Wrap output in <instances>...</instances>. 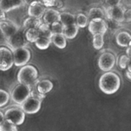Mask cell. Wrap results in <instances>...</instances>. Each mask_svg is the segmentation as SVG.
Masks as SVG:
<instances>
[{"label":"cell","mask_w":131,"mask_h":131,"mask_svg":"<svg viewBox=\"0 0 131 131\" xmlns=\"http://www.w3.org/2000/svg\"><path fill=\"white\" fill-rule=\"evenodd\" d=\"M121 85V79L119 76L112 71L105 72L99 80V87L100 90L107 94L111 95L116 93Z\"/></svg>","instance_id":"cell-1"},{"label":"cell","mask_w":131,"mask_h":131,"mask_svg":"<svg viewBox=\"0 0 131 131\" xmlns=\"http://www.w3.org/2000/svg\"><path fill=\"white\" fill-rule=\"evenodd\" d=\"M39 77V72L37 69L32 65H25L19 70L17 74V80L19 83L25 84L32 86L36 84Z\"/></svg>","instance_id":"cell-2"},{"label":"cell","mask_w":131,"mask_h":131,"mask_svg":"<svg viewBox=\"0 0 131 131\" xmlns=\"http://www.w3.org/2000/svg\"><path fill=\"white\" fill-rule=\"evenodd\" d=\"M31 86L19 83L13 90L10 96L14 103L21 105L31 95Z\"/></svg>","instance_id":"cell-3"},{"label":"cell","mask_w":131,"mask_h":131,"mask_svg":"<svg viewBox=\"0 0 131 131\" xmlns=\"http://www.w3.org/2000/svg\"><path fill=\"white\" fill-rule=\"evenodd\" d=\"M21 109L27 114H34L39 111L41 108V99L31 93V95L20 105Z\"/></svg>","instance_id":"cell-4"},{"label":"cell","mask_w":131,"mask_h":131,"mask_svg":"<svg viewBox=\"0 0 131 131\" xmlns=\"http://www.w3.org/2000/svg\"><path fill=\"white\" fill-rule=\"evenodd\" d=\"M13 65V51L6 46H0V70L7 71Z\"/></svg>","instance_id":"cell-5"},{"label":"cell","mask_w":131,"mask_h":131,"mask_svg":"<svg viewBox=\"0 0 131 131\" xmlns=\"http://www.w3.org/2000/svg\"><path fill=\"white\" fill-rule=\"evenodd\" d=\"M116 63V58L112 52H103L98 59L99 68L103 72L111 71Z\"/></svg>","instance_id":"cell-6"},{"label":"cell","mask_w":131,"mask_h":131,"mask_svg":"<svg viewBox=\"0 0 131 131\" xmlns=\"http://www.w3.org/2000/svg\"><path fill=\"white\" fill-rule=\"evenodd\" d=\"M13 51L14 65L18 67H22L26 65L31 59V52L26 47H20Z\"/></svg>","instance_id":"cell-7"},{"label":"cell","mask_w":131,"mask_h":131,"mask_svg":"<svg viewBox=\"0 0 131 131\" xmlns=\"http://www.w3.org/2000/svg\"><path fill=\"white\" fill-rule=\"evenodd\" d=\"M5 119L18 126L23 123L26 118V113L19 107H13L7 110L4 114Z\"/></svg>","instance_id":"cell-8"},{"label":"cell","mask_w":131,"mask_h":131,"mask_svg":"<svg viewBox=\"0 0 131 131\" xmlns=\"http://www.w3.org/2000/svg\"><path fill=\"white\" fill-rule=\"evenodd\" d=\"M9 49L13 50L20 47H26L28 44V41L25 36V31L23 29H19L12 37L7 39Z\"/></svg>","instance_id":"cell-9"},{"label":"cell","mask_w":131,"mask_h":131,"mask_svg":"<svg viewBox=\"0 0 131 131\" xmlns=\"http://www.w3.org/2000/svg\"><path fill=\"white\" fill-rule=\"evenodd\" d=\"M104 10H105L106 19L114 20L119 23L124 22L125 9L121 5L113 6V7H106Z\"/></svg>","instance_id":"cell-10"},{"label":"cell","mask_w":131,"mask_h":131,"mask_svg":"<svg viewBox=\"0 0 131 131\" xmlns=\"http://www.w3.org/2000/svg\"><path fill=\"white\" fill-rule=\"evenodd\" d=\"M88 29L92 35L103 34L104 35L108 30L106 20L104 19H93L89 21Z\"/></svg>","instance_id":"cell-11"},{"label":"cell","mask_w":131,"mask_h":131,"mask_svg":"<svg viewBox=\"0 0 131 131\" xmlns=\"http://www.w3.org/2000/svg\"><path fill=\"white\" fill-rule=\"evenodd\" d=\"M20 28L15 23L7 21L6 19L0 21V32H2L3 36L7 39L12 37Z\"/></svg>","instance_id":"cell-12"},{"label":"cell","mask_w":131,"mask_h":131,"mask_svg":"<svg viewBox=\"0 0 131 131\" xmlns=\"http://www.w3.org/2000/svg\"><path fill=\"white\" fill-rule=\"evenodd\" d=\"M47 8L41 3L40 0L32 3L28 7V15L31 17L41 19Z\"/></svg>","instance_id":"cell-13"},{"label":"cell","mask_w":131,"mask_h":131,"mask_svg":"<svg viewBox=\"0 0 131 131\" xmlns=\"http://www.w3.org/2000/svg\"><path fill=\"white\" fill-rule=\"evenodd\" d=\"M60 13L55 9L47 8L42 16V21L43 23L49 26L56 22H59Z\"/></svg>","instance_id":"cell-14"},{"label":"cell","mask_w":131,"mask_h":131,"mask_svg":"<svg viewBox=\"0 0 131 131\" xmlns=\"http://www.w3.org/2000/svg\"><path fill=\"white\" fill-rule=\"evenodd\" d=\"M23 4V0H0V8L5 13L17 9Z\"/></svg>","instance_id":"cell-15"},{"label":"cell","mask_w":131,"mask_h":131,"mask_svg":"<svg viewBox=\"0 0 131 131\" xmlns=\"http://www.w3.org/2000/svg\"><path fill=\"white\" fill-rule=\"evenodd\" d=\"M37 92L41 95H45L50 92L53 88V83L49 80L45 79L36 83V84Z\"/></svg>","instance_id":"cell-16"},{"label":"cell","mask_w":131,"mask_h":131,"mask_svg":"<svg viewBox=\"0 0 131 131\" xmlns=\"http://www.w3.org/2000/svg\"><path fill=\"white\" fill-rule=\"evenodd\" d=\"M131 41V34L127 31H119L116 36V42L121 47H127Z\"/></svg>","instance_id":"cell-17"},{"label":"cell","mask_w":131,"mask_h":131,"mask_svg":"<svg viewBox=\"0 0 131 131\" xmlns=\"http://www.w3.org/2000/svg\"><path fill=\"white\" fill-rule=\"evenodd\" d=\"M59 22L62 24L63 27L76 24V16L68 12L60 13Z\"/></svg>","instance_id":"cell-18"},{"label":"cell","mask_w":131,"mask_h":131,"mask_svg":"<svg viewBox=\"0 0 131 131\" xmlns=\"http://www.w3.org/2000/svg\"><path fill=\"white\" fill-rule=\"evenodd\" d=\"M51 41L54 44L55 46H56L59 49H64L67 46V38L64 36L62 33H56L52 34L51 37Z\"/></svg>","instance_id":"cell-19"},{"label":"cell","mask_w":131,"mask_h":131,"mask_svg":"<svg viewBox=\"0 0 131 131\" xmlns=\"http://www.w3.org/2000/svg\"><path fill=\"white\" fill-rule=\"evenodd\" d=\"M79 29L80 28L77 26V24L64 26L62 34L67 38V39H73L77 36Z\"/></svg>","instance_id":"cell-20"},{"label":"cell","mask_w":131,"mask_h":131,"mask_svg":"<svg viewBox=\"0 0 131 131\" xmlns=\"http://www.w3.org/2000/svg\"><path fill=\"white\" fill-rule=\"evenodd\" d=\"M42 23V21L41 19L29 16V18L25 19V21L23 22V29L24 30L30 29V28H37V29H39V27L40 26V25Z\"/></svg>","instance_id":"cell-21"},{"label":"cell","mask_w":131,"mask_h":131,"mask_svg":"<svg viewBox=\"0 0 131 131\" xmlns=\"http://www.w3.org/2000/svg\"><path fill=\"white\" fill-rule=\"evenodd\" d=\"M87 16L90 20L93 19H105V10L100 7H93L89 10Z\"/></svg>","instance_id":"cell-22"},{"label":"cell","mask_w":131,"mask_h":131,"mask_svg":"<svg viewBox=\"0 0 131 131\" xmlns=\"http://www.w3.org/2000/svg\"><path fill=\"white\" fill-rule=\"evenodd\" d=\"M25 31V36L28 42L35 43L37 39L39 36V30L37 28H30Z\"/></svg>","instance_id":"cell-23"},{"label":"cell","mask_w":131,"mask_h":131,"mask_svg":"<svg viewBox=\"0 0 131 131\" xmlns=\"http://www.w3.org/2000/svg\"><path fill=\"white\" fill-rule=\"evenodd\" d=\"M104 45V35L94 34L93 35V46L96 50H100Z\"/></svg>","instance_id":"cell-24"},{"label":"cell","mask_w":131,"mask_h":131,"mask_svg":"<svg viewBox=\"0 0 131 131\" xmlns=\"http://www.w3.org/2000/svg\"><path fill=\"white\" fill-rule=\"evenodd\" d=\"M89 18L84 13H78L76 16V24L79 28H85L88 26Z\"/></svg>","instance_id":"cell-25"},{"label":"cell","mask_w":131,"mask_h":131,"mask_svg":"<svg viewBox=\"0 0 131 131\" xmlns=\"http://www.w3.org/2000/svg\"><path fill=\"white\" fill-rule=\"evenodd\" d=\"M130 59L131 58L129 57L126 54H123L119 56L118 59L116 60V63L120 69L125 70V69H126L127 66L129 65V63L130 62Z\"/></svg>","instance_id":"cell-26"},{"label":"cell","mask_w":131,"mask_h":131,"mask_svg":"<svg viewBox=\"0 0 131 131\" xmlns=\"http://www.w3.org/2000/svg\"><path fill=\"white\" fill-rule=\"evenodd\" d=\"M0 131H18L16 125L5 119L0 124Z\"/></svg>","instance_id":"cell-27"},{"label":"cell","mask_w":131,"mask_h":131,"mask_svg":"<svg viewBox=\"0 0 131 131\" xmlns=\"http://www.w3.org/2000/svg\"><path fill=\"white\" fill-rule=\"evenodd\" d=\"M9 99H10L9 93L4 90L0 89V108L5 106L9 103Z\"/></svg>","instance_id":"cell-28"},{"label":"cell","mask_w":131,"mask_h":131,"mask_svg":"<svg viewBox=\"0 0 131 131\" xmlns=\"http://www.w3.org/2000/svg\"><path fill=\"white\" fill-rule=\"evenodd\" d=\"M49 29L50 31L52 32V34H56V33H62L63 32V26L60 22H56L53 23L52 24L49 25Z\"/></svg>","instance_id":"cell-29"},{"label":"cell","mask_w":131,"mask_h":131,"mask_svg":"<svg viewBox=\"0 0 131 131\" xmlns=\"http://www.w3.org/2000/svg\"><path fill=\"white\" fill-rule=\"evenodd\" d=\"M40 1L46 8H60V6H62V3L59 1V0H40Z\"/></svg>","instance_id":"cell-30"},{"label":"cell","mask_w":131,"mask_h":131,"mask_svg":"<svg viewBox=\"0 0 131 131\" xmlns=\"http://www.w3.org/2000/svg\"><path fill=\"white\" fill-rule=\"evenodd\" d=\"M122 0H105L106 7H113L121 5Z\"/></svg>","instance_id":"cell-31"},{"label":"cell","mask_w":131,"mask_h":131,"mask_svg":"<svg viewBox=\"0 0 131 131\" xmlns=\"http://www.w3.org/2000/svg\"><path fill=\"white\" fill-rule=\"evenodd\" d=\"M124 22L126 23L131 22V8L124 10Z\"/></svg>","instance_id":"cell-32"},{"label":"cell","mask_w":131,"mask_h":131,"mask_svg":"<svg viewBox=\"0 0 131 131\" xmlns=\"http://www.w3.org/2000/svg\"><path fill=\"white\" fill-rule=\"evenodd\" d=\"M6 13L1 8H0V19L1 20H3V19H6Z\"/></svg>","instance_id":"cell-33"},{"label":"cell","mask_w":131,"mask_h":131,"mask_svg":"<svg viewBox=\"0 0 131 131\" xmlns=\"http://www.w3.org/2000/svg\"><path fill=\"white\" fill-rule=\"evenodd\" d=\"M36 1H38V0H23V2L24 4H26V5H30L33 2H36Z\"/></svg>","instance_id":"cell-34"},{"label":"cell","mask_w":131,"mask_h":131,"mask_svg":"<svg viewBox=\"0 0 131 131\" xmlns=\"http://www.w3.org/2000/svg\"><path fill=\"white\" fill-rule=\"evenodd\" d=\"M5 120V116H4V114L0 111V124H1L3 121Z\"/></svg>","instance_id":"cell-35"},{"label":"cell","mask_w":131,"mask_h":131,"mask_svg":"<svg viewBox=\"0 0 131 131\" xmlns=\"http://www.w3.org/2000/svg\"><path fill=\"white\" fill-rule=\"evenodd\" d=\"M126 71L127 72H129V73H131V61L129 62V65L127 66V67H126Z\"/></svg>","instance_id":"cell-36"},{"label":"cell","mask_w":131,"mask_h":131,"mask_svg":"<svg viewBox=\"0 0 131 131\" xmlns=\"http://www.w3.org/2000/svg\"><path fill=\"white\" fill-rule=\"evenodd\" d=\"M126 77L129 80H131V73H129V72H126Z\"/></svg>","instance_id":"cell-37"},{"label":"cell","mask_w":131,"mask_h":131,"mask_svg":"<svg viewBox=\"0 0 131 131\" xmlns=\"http://www.w3.org/2000/svg\"><path fill=\"white\" fill-rule=\"evenodd\" d=\"M128 46H129V47H131V41L129 42V45H128Z\"/></svg>","instance_id":"cell-38"}]
</instances>
